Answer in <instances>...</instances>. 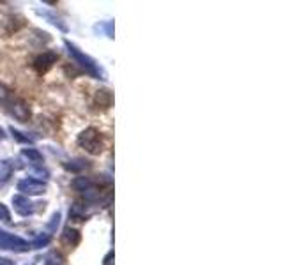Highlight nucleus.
I'll return each mask as SVG.
<instances>
[{
    "mask_svg": "<svg viewBox=\"0 0 283 265\" xmlns=\"http://www.w3.org/2000/svg\"><path fill=\"white\" fill-rule=\"evenodd\" d=\"M11 112H13L14 117L20 120V122H27L30 117V112H29V106L25 105V103L21 101H16L13 103V106H11Z\"/></svg>",
    "mask_w": 283,
    "mask_h": 265,
    "instance_id": "7",
    "label": "nucleus"
},
{
    "mask_svg": "<svg viewBox=\"0 0 283 265\" xmlns=\"http://www.w3.org/2000/svg\"><path fill=\"white\" fill-rule=\"evenodd\" d=\"M44 189H46L44 182L32 179V177H27V179L18 182V191H21L23 194H41L44 193Z\"/></svg>",
    "mask_w": 283,
    "mask_h": 265,
    "instance_id": "4",
    "label": "nucleus"
},
{
    "mask_svg": "<svg viewBox=\"0 0 283 265\" xmlns=\"http://www.w3.org/2000/svg\"><path fill=\"white\" fill-rule=\"evenodd\" d=\"M62 239H64V242H66V244L75 246V244H78V240H80V235H78V231H76V230H71V228H68V230L64 231Z\"/></svg>",
    "mask_w": 283,
    "mask_h": 265,
    "instance_id": "12",
    "label": "nucleus"
},
{
    "mask_svg": "<svg viewBox=\"0 0 283 265\" xmlns=\"http://www.w3.org/2000/svg\"><path fill=\"white\" fill-rule=\"evenodd\" d=\"M44 265H62V258H60L57 253H50V255L46 257Z\"/></svg>",
    "mask_w": 283,
    "mask_h": 265,
    "instance_id": "15",
    "label": "nucleus"
},
{
    "mask_svg": "<svg viewBox=\"0 0 283 265\" xmlns=\"http://www.w3.org/2000/svg\"><path fill=\"white\" fill-rule=\"evenodd\" d=\"M4 129H2V127H0V140H2V138H4Z\"/></svg>",
    "mask_w": 283,
    "mask_h": 265,
    "instance_id": "22",
    "label": "nucleus"
},
{
    "mask_svg": "<svg viewBox=\"0 0 283 265\" xmlns=\"http://www.w3.org/2000/svg\"><path fill=\"white\" fill-rule=\"evenodd\" d=\"M59 223H60V214L57 212V214H53V218H51V221H50V225H48V228H50V230H55V228L59 227Z\"/></svg>",
    "mask_w": 283,
    "mask_h": 265,
    "instance_id": "19",
    "label": "nucleus"
},
{
    "mask_svg": "<svg viewBox=\"0 0 283 265\" xmlns=\"http://www.w3.org/2000/svg\"><path fill=\"white\" fill-rule=\"evenodd\" d=\"M9 96H11V94H9V90L4 87V85L0 83V103L7 101V99H9Z\"/></svg>",
    "mask_w": 283,
    "mask_h": 265,
    "instance_id": "20",
    "label": "nucleus"
},
{
    "mask_svg": "<svg viewBox=\"0 0 283 265\" xmlns=\"http://www.w3.org/2000/svg\"><path fill=\"white\" fill-rule=\"evenodd\" d=\"M66 46H68L69 53H71L73 57H75V59L78 60V62H80L81 66H83L85 71L89 73V75L97 76V78H101V80L105 78V73L101 71V68H99V66H97V64L94 62V60L90 59V57H87L85 53H81V51L78 50V48H76L75 44H71V42H66Z\"/></svg>",
    "mask_w": 283,
    "mask_h": 265,
    "instance_id": "1",
    "label": "nucleus"
},
{
    "mask_svg": "<svg viewBox=\"0 0 283 265\" xmlns=\"http://www.w3.org/2000/svg\"><path fill=\"white\" fill-rule=\"evenodd\" d=\"M66 168L68 170H71V172H81V170H85V168H89V163L87 161H83V159H76V161H73L71 164H64Z\"/></svg>",
    "mask_w": 283,
    "mask_h": 265,
    "instance_id": "13",
    "label": "nucleus"
},
{
    "mask_svg": "<svg viewBox=\"0 0 283 265\" xmlns=\"http://www.w3.org/2000/svg\"><path fill=\"white\" fill-rule=\"evenodd\" d=\"M73 188H75V189H78V191H87V189H90V188H92V182L89 181V179H87V177H78V179H75V181H73Z\"/></svg>",
    "mask_w": 283,
    "mask_h": 265,
    "instance_id": "10",
    "label": "nucleus"
},
{
    "mask_svg": "<svg viewBox=\"0 0 283 265\" xmlns=\"http://www.w3.org/2000/svg\"><path fill=\"white\" fill-rule=\"evenodd\" d=\"M14 209L20 216H29L34 212V203L29 202V198H25L23 194H18V196L13 198Z\"/></svg>",
    "mask_w": 283,
    "mask_h": 265,
    "instance_id": "6",
    "label": "nucleus"
},
{
    "mask_svg": "<svg viewBox=\"0 0 283 265\" xmlns=\"http://www.w3.org/2000/svg\"><path fill=\"white\" fill-rule=\"evenodd\" d=\"M0 265H13V262L7 260V258H2V260H0Z\"/></svg>",
    "mask_w": 283,
    "mask_h": 265,
    "instance_id": "21",
    "label": "nucleus"
},
{
    "mask_svg": "<svg viewBox=\"0 0 283 265\" xmlns=\"http://www.w3.org/2000/svg\"><path fill=\"white\" fill-rule=\"evenodd\" d=\"M0 248L14 249V251H27L29 249V242H25L21 237L9 233V231L0 230Z\"/></svg>",
    "mask_w": 283,
    "mask_h": 265,
    "instance_id": "3",
    "label": "nucleus"
},
{
    "mask_svg": "<svg viewBox=\"0 0 283 265\" xmlns=\"http://www.w3.org/2000/svg\"><path fill=\"white\" fill-rule=\"evenodd\" d=\"M57 60V53L53 51H44L42 55H39L38 59L34 60V68L38 69L39 73H44L46 69L51 68V64H55Z\"/></svg>",
    "mask_w": 283,
    "mask_h": 265,
    "instance_id": "5",
    "label": "nucleus"
},
{
    "mask_svg": "<svg viewBox=\"0 0 283 265\" xmlns=\"http://www.w3.org/2000/svg\"><path fill=\"white\" fill-rule=\"evenodd\" d=\"M39 14H42V16H44V18H48V20H50L51 23H53V25H57V27H59L60 30H68V27L64 25V23L59 20V18H57V16H53V14H51V13H48V11H39Z\"/></svg>",
    "mask_w": 283,
    "mask_h": 265,
    "instance_id": "14",
    "label": "nucleus"
},
{
    "mask_svg": "<svg viewBox=\"0 0 283 265\" xmlns=\"http://www.w3.org/2000/svg\"><path fill=\"white\" fill-rule=\"evenodd\" d=\"M13 175V164L9 163V161H0V184H4L11 179Z\"/></svg>",
    "mask_w": 283,
    "mask_h": 265,
    "instance_id": "8",
    "label": "nucleus"
},
{
    "mask_svg": "<svg viewBox=\"0 0 283 265\" xmlns=\"http://www.w3.org/2000/svg\"><path fill=\"white\" fill-rule=\"evenodd\" d=\"M48 242H50V235H48V233H44V235H39L38 239L34 240V248H41V246H46Z\"/></svg>",
    "mask_w": 283,
    "mask_h": 265,
    "instance_id": "17",
    "label": "nucleus"
},
{
    "mask_svg": "<svg viewBox=\"0 0 283 265\" xmlns=\"http://www.w3.org/2000/svg\"><path fill=\"white\" fill-rule=\"evenodd\" d=\"M21 156L25 157V159H29V163H34V164H38L39 161L42 159L41 152L36 151V149H23V151H21Z\"/></svg>",
    "mask_w": 283,
    "mask_h": 265,
    "instance_id": "9",
    "label": "nucleus"
},
{
    "mask_svg": "<svg viewBox=\"0 0 283 265\" xmlns=\"http://www.w3.org/2000/svg\"><path fill=\"white\" fill-rule=\"evenodd\" d=\"M11 133H13V136L18 140V142H23V143H30L32 142V138H29V136H25L21 131H18V129H14V127H11Z\"/></svg>",
    "mask_w": 283,
    "mask_h": 265,
    "instance_id": "16",
    "label": "nucleus"
},
{
    "mask_svg": "<svg viewBox=\"0 0 283 265\" xmlns=\"http://www.w3.org/2000/svg\"><path fill=\"white\" fill-rule=\"evenodd\" d=\"M78 143H80L81 147L85 149L87 152L90 154H99L103 151V142H101V136L97 133L96 129H85L80 136H78Z\"/></svg>",
    "mask_w": 283,
    "mask_h": 265,
    "instance_id": "2",
    "label": "nucleus"
},
{
    "mask_svg": "<svg viewBox=\"0 0 283 265\" xmlns=\"http://www.w3.org/2000/svg\"><path fill=\"white\" fill-rule=\"evenodd\" d=\"M96 103L103 105V108H108V106L112 105V94L108 92V90H99V92L96 94Z\"/></svg>",
    "mask_w": 283,
    "mask_h": 265,
    "instance_id": "11",
    "label": "nucleus"
},
{
    "mask_svg": "<svg viewBox=\"0 0 283 265\" xmlns=\"http://www.w3.org/2000/svg\"><path fill=\"white\" fill-rule=\"evenodd\" d=\"M0 219H2V221H5V223H9V221H11V214H9L7 207H5L4 203H0Z\"/></svg>",
    "mask_w": 283,
    "mask_h": 265,
    "instance_id": "18",
    "label": "nucleus"
}]
</instances>
